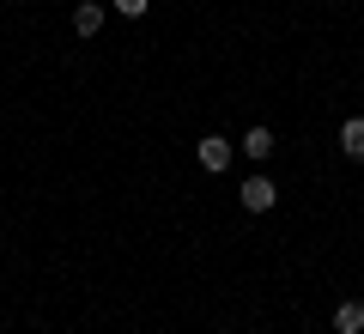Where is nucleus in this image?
I'll return each instance as SVG.
<instances>
[{"instance_id":"nucleus-5","label":"nucleus","mask_w":364,"mask_h":334,"mask_svg":"<svg viewBox=\"0 0 364 334\" xmlns=\"http://www.w3.org/2000/svg\"><path fill=\"white\" fill-rule=\"evenodd\" d=\"M334 334H364V304H358V298L334 304Z\"/></svg>"},{"instance_id":"nucleus-1","label":"nucleus","mask_w":364,"mask_h":334,"mask_svg":"<svg viewBox=\"0 0 364 334\" xmlns=\"http://www.w3.org/2000/svg\"><path fill=\"white\" fill-rule=\"evenodd\" d=\"M237 201H243V213H273L279 207V189H273V177H249L237 189Z\"/></svg>"},{"instance_id":"nucleus-2","label":"nucleus","mask_w":364,"mask_h":334,"mask_svg":"<svg viewBox=\"0 0 364 334\" xmlns=\"http://www.w3.org/2000/svg\"><path fill=\"white\" fill-rule=\"evenodd\" d=\"M195 158H200V170H231V140H225V134H207V140L195 146Z\"/></svg>"},{"instance_id":"nucleus-7","label":"nucleus","mask_w":364,"mask_h":334,"mask_svg":"<svg viewBox=\"0 0 364 334\" xmlns=\"http://www.w3.org/2000/svg\"><path fill=\"white\" fill-rule=\"evenodd\" d=\"M109 6H116L122 19H146V6H152V0H109Z\"/></svg>"},{"instance_id":"nucleus-4","label":"nucleus","mask_w":364,"mask_h":334,"mask_svg":"<svg viewBox=\"0 0 364 334\" xmlns=\"http://www.w3.org/2000/svg\"><path fill=\"white\" fill-rule=\"evenodd\" d=\"M73 31L79 37H97V31H104V6H97V0H79L73 6Z\"/></svg>"},{"instance_id":"nucleus-3","label":"nucleus","mask_w":364,"mask_h":334,"mask_svg":"<svg viewBox=\"0 0 364 334\" xmlns=\"http://www.w3.org/2000/svg\"><path fill=\"white\" fill-rule=\"evenodd\" d=\"M243 152L255 158V165H267V158L279 152V140H273V128H249V134H243Z\"/></svg>"},{"instance_id":"nucleus-6","label":"nucleus","mask_w":364,"mask_h":334,"mask_svg":"<svg viewBox=\"0 0 364 334\" xmlns=\"http://www.w3.org/2000/svg\"><path fill=\"white\" fill-rule=\"evenodd\" d=\"M340 152H346V158H364V116H352L346 128H340Z\"/></svg>"}]
</instances>
